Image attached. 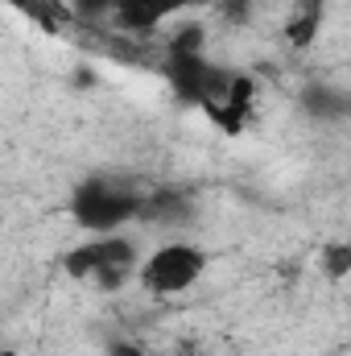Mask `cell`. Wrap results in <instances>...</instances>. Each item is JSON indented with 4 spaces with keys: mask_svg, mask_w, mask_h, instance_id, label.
<instances>
[{
    "mask_svg": "<svg viewBox=\"0 0 351 356\" xmlns=\"http://www.w3.org/2000/svg\"><path fill=\"white\" fill-rule=\"evenodd\" d=\"M252 112H257V79H252V75H244V71H236L228 95H223L219 104H211V108H207V116H211L228 137H240V133L248 129Z\"/></svg>",
    "mask_w": 351,
    "mask_h": 356,
    "instance_id": "cell-5",
    "label": "cell"
},
{
    "mask_svg": "<svg viewBox=\"0 0 351 356\" xmlns=\"http://www.w3.org/2000/svg\"><path fill=\"white\" fill-rule=\"evenodd\" d=\"M145 199L149 191H137L132 182L91 175L71 191V220L91 236H108V232H120L128 220H141Z\"/></svg>",
    "mask_w": 351,
    "mask_h": 356,
    "instance_id": "cell-1",
    "label": "cell"
},
{
    "mask_svg": "<svg viewBox=\"0 0 351 356\" xmlns=\"http://www.w3.org/2000/svg\"><path fill=\"white\" fill-rule=\"evenodd\" d=\"M141 249L128 241V236H120V232H108V236H91L87 245H75L67 257H62V269H67V277H75V282H83V286H95V290H103V294H112V290H120V286H128L137 273H141Z\"/></svg>",
    "mask_w": 351,
    "mask_h": 356,
    "instance_id": "cell-2",
    "label": "cell"
},
{
    "mask_svg": "<svg viewBox=\"0 0 351 356\" xmlns=\"http://www.w3.org/2000/svg\"><path fill=\"white\" fill-rule=\"evenodd\" d=\"M232 75H236V71L219 67L207 50H194V54H174V50H166V83L174 91V99L186 104V108L207 112L211 104H219V99L228 95V88H232Z\"/></svg>",
    "mask_w": 351,
    "mask_h": 356,
    "instance_id": "cell-3",
    "label": "cell"
},
{
    "mask_svg": "<svg viewBox=\"0 0 351 356\" xmlns=\"http://www.w3.org/2000/svg\"><path fill=\"white\" fill-rule=\"evenodd\" d=\"M71 8L79 17H108V13H116V0H71Z\"/></svg>",
    "mask_w": 351,
    "mask_h": 356,
    "instance_id": "cell-12",
    "label": "cell"
},
{
    "mask_svg": "<svg viewBox=\"0 0 351 356\" xmlns=\"http://www.w3.org/2000/svg\"><path fill=\"white\" fill-rule=\"evenodd\" d=\"M215 13L232 25H248L252 21V0H215Z\"/></svg>",
    "mask_w": 351,
    "mask_h": 356,
    "instance_id": "cell-11",
    "label": "cell"
},
{
    "mask_svg": "<svg viewBox=\"0 0 351 356\" xmlns=\"http://www.w3.org/2000/svg\"><path fill=\"white\" fill-rule=\"evenodd\" d=\"M323 273H327L331 282L348 277V273H351V245H343V241H331V245L323 249Z\"/></svg>",
    "mask_w": 351,
    "mask_h": 356,
    "instance_id": "cell-10",
    "label": "cell"
},
{
    "mask_svg": "<svg viewBox=\"0 0 351 356\" xmlns=\"http://www.w3.org/2000/svg\"><path fill=\"white\" fill-rule=\"evenodd\" d=\"M4 4H12V8H33V0H4Z\"/></svg>",
    "mask_w": 351,
    "mask_h": 356,
    "instance_id": "cell-14",
    "label": "cell"
},
{
    "mask_svg": "<svg viewBox=\"0 0 351 356\" xmlns=\"http://www.w3.org/2000/svg\"><path fill=\"white\" fill-rule=\"evenodd\" d=\"M207 273V253L198 245H186V241H170V245H157L145 261H141V290L153 294V298H174L186 294L198 277Z\"/></svg>",
    "mask_w": 351,
    "mask_h": 356,
    "instance_id": "cell-4",
    "label": "cell"
},
{
    "mask_svg": "<svg viewBox=\"0 0 351 356\" xmlns=\"http://www.w3.org/2000/svg\"><path fill=\"white\" fill-rule=\"evenodd\" d=\"M108 353H112V356H145L141 348H137V344H124V340H120V344H112Z\"/></svg>",
    "mask_w": 351,
    "mask_h": 356,
    "instance_id": "cell-13",
    "label": "cell"
},
{
    "mask_svg": "<svg viewBox=\"0 0 351 356\" xmlns=\"http://www.w3.org/2000/svg\"><path fill=\"white\" fill-rule=\"evenodd\" d=\"M166 50H174V54H194V50H207V29H203L198 21L182 25V29H174V33L166 38Z\"/></svg>",
    "mask_w": 351,
    "mask_h": 356,
    "instance_id": "cell-9",
    "label": "cell"
},
{
    "mask_svg": "<svg viewBox=\"0 0 351 356\" xmlns=\"http://www.w3.org/2000/svg\"><path fill=\"white\" fill-rule=\"evenodd\" d=\"M141 220H149V224H186L190 220V199L178 195V191H149Z\"/></svg>",
    "mask_w": 351,
    "mask_h": 356,
    "instance_id": "cell-7",
    "label": "cell"
},
{
    "mask_svg": "<svg viewBox=\"0 0 351 356\" xmlns=\"http://www.w3.org/2000/svg\"><path fill=\"white\" fill-rule=\"evenodd\" d=\"M194 0H116V25L128 33H149L157 29L166 17H174L182 8H190Z\"/></svg>",
    "mask_w": 351,
    "mask_h": 356,
    "instance_id": "cell-6",
    "label": "cell"
},
{
    "mask_svg": "<svg viewBox=\"0 0 351 356\" xmlns=\"http://www.w3.org/2000/svg\"><path fill=\"white\" fill-rule=\"evenodd\" d=\"M302 108L310 112V116H351V95L339 88H331V83H310V88H302Z\"/></svg>",
    "mask_w": 351,
    "mask_h": 356,
    "instance_id": "cell-8",
    "label": "cell"
}]
</instances>
